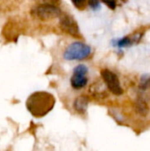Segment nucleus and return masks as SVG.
<instances>
[{"label": "nucleus", "mask_w": 150, "mask_h": 151, "mask_svg": "<svg viewBox=\"0 0 150 151\" xmlns=\"http://www.w3.org/2000/svg\"><path fill=\"white\" fill-rule=\"evenodd\" d=\"M27 111L35 118L47 115L55 105L54 96L46 91H37L31 94L26 103Z\"/></svg>", "instance_id": "f257e3e1"}, {"label": "nucleus", "mask_w": 150, "mask_h": 151, "mask_svg": "<svg viewBox=\"0 0 150 151\" xmlns=\"http://www.w3.org/2000/svg\"><path fill=\"white\" fill-rule=\"evenodd\" d=\"M91 52L92 49L89 45L81 42H74L65 50L64 58L66 60H83L88 58Z\"/></svg>", "instance_id": "f03ea898"}, {"label": "nucleus", "mask_w": 150, "mask_h": 151, "mask_svg": "<svg viewBox=\"0 0 150 151\" xmlns=\"http://www.w3.org/2000/svg\"><path fill=\"white\" fill-rule=\"evenodd\" d=\"M31 15L41 20H49L59 17L61 10L57 5L51 3H43L34 6L31 10Z\"/></svg>", "instance_id": "7ed1b4c3"}, {"label": "nucleus", "mask_w": 150, "mask_h": 151, "mask_svg": "<svg viewBox=\"0 0 150 151\" xmlns=\"http://www.w3.org/2000/svg\"><path fill=\"white\" fill-rule=\"evenodd\" d=\"M88 67L85 65H78L73 69V73L71 77V86L74 89H81L88 84Z\"/></svg>", "instance_id": "20e7f679"}, {"label": "nucleus", "mask_w": 150, "mask_h": 151, "mask_svg": "<svg viewBox=\"0 0 150 151\" xmlns=\"http://www.w3.org/2000/svg\"><path fill=\"white\" fill-rule=\"evenodd\" d=\"M101 75L111 93H113L114 95H117V96L123 94V89L121 88L119 80H118V76L113 72H111L108 69H104V70H102Z\"/></svg>", "instance_id": "39448f33"}, {"label": "nucleus", "mask_w": 150, "mask_h": 151, "mask_svg": "<svg viewBox=\"0 0 150 151\" xmlns=\"http://www.w3.org/2000/svg\"><path fill=\"white\" fill-rule=\"evenodd\" d=\"M60 27L61 28L68 33L69 35L79 37L80 35V29L77 22L74 20V19L67 14H64L60 18Z\"/></svg>", "instance_id": "423d86ee"}, {"label": "nucleus", "mask_w": 150, "mask_h": 151, "mask_svg": "<svg viewBox=\"0 0 150 151\" xmlns=\"http://www.w3.org/2000/svg\"><path fill=\"white\" fill-rule=\"evenodd\" d=\"M88 98L84 96H80L76 98V100L73 104V106H74V109L76 110L77 112L82 114L86 111V109L88 107Z\"/></svg>", "instance_id": "0eeeda50"}, {"label": "nucleus", "mask_w": 150, "mask_h": 151, "mask_svg": "<svg viewBox=\"0 0 150 151\" xmlns=\"http://www.w3.org/2000/svg\"><path fill=\"white\" fill-rule=\"evenodd\" d=\"M136 108H137V111L143 116H146L149 112V106L148 104L142 100V98H139L136 104Z\"/></svg>", "instance_id": "6e6552de"}, {"label": "nucleus", "mask_w": 150, "mask_h": 151, "mask_svg": "<svg viewBox=\"0 0 150 151\" xmlns=\"http://www.w3.org/2000/svg\"><path fill=\"white\" fill-rule=\"evenodd\" d=\"M139 87H140V88H141V89H142V90H147L148 88H149L150 75H149V74H146V75H143V76L141 78Z\"/></svg>", "instance_id": "1a4fd4ad"}, {"label": "nucleus", "mask_w": 150, "mask_h": 151, "mask_svg": "<svg viewBox=\"0 0 150 151\" xmlns=\"http://www.w3.org/2000/svg\"><path fill=\"white\" fill-rule=\"evenodd\" d=\"M132 40L129 38V37H124L120 40H118L116 43V45L119 48H122V47H126V46H128L130 44H132Z\"/></svg>", "instance_id": "9d476101"}, {"label": "nucleus", "mask_w": 150, "mask_h": 151, "mask_svg": "<svg viewBox=\"0 0 150 151\" xmlns=\"http://www.w3.org/2000/svg\"><path fill=\"white\" fill-rule=\"evenodd\" d=\"M72 4L80 9H82V7H84V5L87 4L85 1H72Z\"/></svg>", "instance_id": "9b49d317"}, {"label": "nucleus", "mask_w": 150, "mask_h": 151, "mask_svg": "<svg viewBox=\"0 0 150 151\" xmlns=\"http://www.w3.org/2000/svg\"><path fill=\"white\" fill-rule=\"evenodd\" d=\"M88 4L92 9H97L100 6V3L97 1H90V2H88Z\"/></svg>", "instance_id": "f8f14e48"}, {"label": "nucleus", "mask_w": 150, "mask_h": 151, "mask_svg": "<svg viewBox=\"0 0 150 151\" xmlns=\"http://www.w3.org/2000/svg\"><path fill=\"white\" fill-rule=\"evenodd\" d=\"M104 4L106 5H108L110 8L111 9H115L116 8V5H117V3L115 1H111V2H104Z\"/></svg>", "instance_id": "ddd939ff"}]
</instances>
